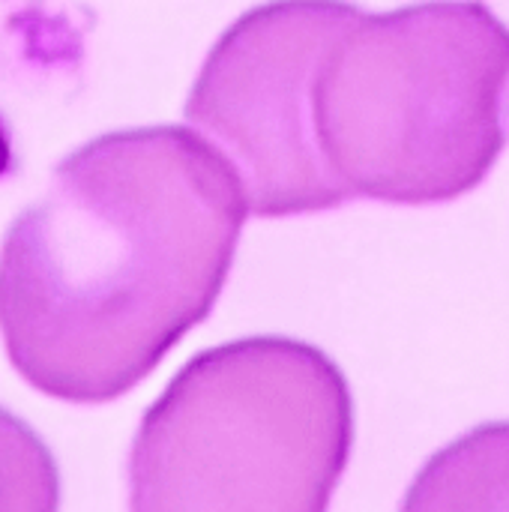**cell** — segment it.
<instances>
[{
  "instance_id": "obj_1",
  "label": "cell",
  "mask_w": 509,
  "mask_h": 512,
  "mask_svg": "<svg viewBox=\"0 0 509 512\" xmlns=\"http://www.w3.org/2000/svg\"><path fill=\"white\" fill-rule=\"evenodd\" d=\"M246 189L201 132H108L69 153L0 246V336L39 393L105 405L216 306Z\"/></svg>"
},
{
  "instance_id": "obj_2",
  "label": "cell",
  "mask_w": 509,
  "mask_h": 512,
  "mask_svg": "<svg viewBox=\"0 0 509 512\" xmlns=\"http://www.w3.org/2000/svg\"><path fill=\"white\" fill-rule=\"evenodd\" d=\"M300 135L315 213L477 189L509 141V27L480 0L393 12L333 0L306 63Z\"/></svg>"
},
{
  "instance_id": "obj_3",
  "label": "cell",
  "mask_w": 509,
  "mask_h": 512,
  "mask_svg": "<svg viewBox=\"0 0 509 512\" xmlns=\"http://www.w3.org/2000/svg\"><path fill=\"white\" fill-rule=\"evenodd\" d=\"M354 447V399L315 345L252 336L192 357L147 408L129 512H327Z\"/></svg>"
},
{
  "instance_id": "obj_4",
  "label": "cell",
  "mask_w": 509,
  "mask_h": 512,
  "mask_svg": "<svg viewBox=\"0 0 509 512\" xmlns=\"http://www.w3.org/2000/svg\"><path fill=\"white\" fill-rule=\"evenodd\" d=\"M399 512H509V420L477 426L438 450Z\"/></svg>"
},
{
  "instance_id": "obj_5",
  "label": "cell",
  "mask_w": 509,
  "mask_h": 512,
  "mask_svg": "<svg viewBox=\"0 0 509 512\" xmlns=\"http://www.w3.org/2000/svg\"><path fill=\"white\" fill-rule=\"evenodd\" d=\"M60 510V471L42 438L0 408V512Z\"/></svg>"
},
{
  "instance_id": "obj_6",
  "label": "cell",
  "mask_w": 509,
  "mask_h": 512,
  "mask_svg": "<svg viewBox=\"0 0 509 512\" xmlns=\"http://www.w3.org/2000/svg\"><path fill=\"white\" fill-rule=\"evenodd\" d=\"M9 168V141H6V132H3V123H0V174Z\"/></svg>"
}]
</instances>
